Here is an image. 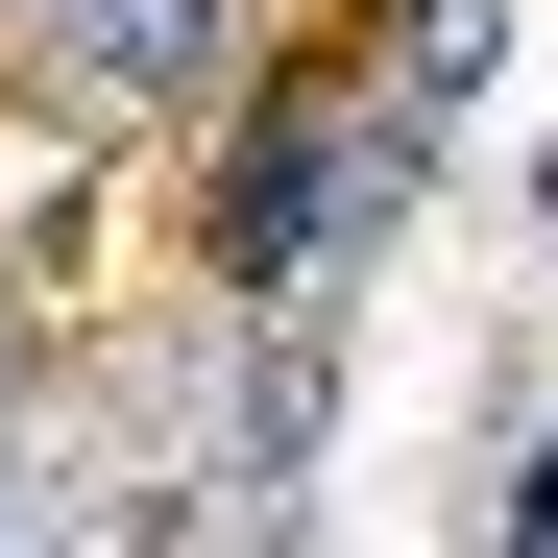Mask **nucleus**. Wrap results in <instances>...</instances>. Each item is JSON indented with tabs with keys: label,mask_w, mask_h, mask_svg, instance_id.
<instances>
[{
	"label": "nucleus",
	"mask_w": 558,
	"mask_h": 558,
	"mask_svg": "<svg viewBox=\"0 0 558 558\" xmlns=\"http://www.w3.org/2000/svg\"><path fill=\"white\" fill-rule=\"evenodd\" d=\"M534 243H558V146H534Z\"/></svg>",
	"instance_id": "obj_3"
},
{
	"label": "nucleus",
	"mask_w": 558,
	"mask_h": 558,
	"mask_svg": "<svg viewBox=\"0 0 558 558\" xmlns=\"http://www.w3.org/2000/svg\"><path fill=\"white\" fill-rule=\"evenodd\" d=\"M461 558H558V437H486V486H461Z\"/></svg>",
	"instance_id": "obj_2"
},
{
	"label": "nucleus",
	"mask_w": 558,
	"mask_h": 558,
	"mask_svg": "<svg viewBox=\"0 0 558 558\" xmlns=\"http://www.w3.org/2000/svg\"><path fill=\"white\" fill-rule=\"evenodd\" d=\"M73 73H98V98H195V73H219V0H73Z\"/></svg>",
	"instance_id": "obj_1"
}]
</instances>
